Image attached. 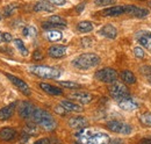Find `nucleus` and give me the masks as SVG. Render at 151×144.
<instances>
[{"label": "nucleus", "mask_w": 151, "mask_h": 144, "mask_svg": "<svg viewBox=\"0 0 151 144\" xmlns=\"http://www.w3.org/2000/svg\"><path fill=\"white\" fill-rule=\"evenodd\" d=\"M78 142L81 144H109L111 138L107 134L91 128L79 129L76 134Z\"/></svg>", "instance_id": "1"}, {"label": "nucleus", "mask_w": 151, "mask_h": 144, "mask_svg": "<svg viewBox=\"0 0 151 144\" xmlns=\"http://www.w3.org/2000/svg\"><path fill=\"white\" fill-rule=\"evenodd\" d=\"M33 119H34V121H35L36 125H38L41 128H43L47 131H52V130L56 129L57 127L56 120L47 110L36 109L35 113H34V115H33Z\"/></svg>", "instance_id": "2"}, {"label": "nucleus", "mask_w": 151, "mask_h": 144, "mask_svg": "<svg viewBox=\"0 0 151 144\" xmlns=\"http://www.w3.org/2000/svg\"><path fill=\"white\" fill-rule=\"evenodd\" d=\"M99 63H100V57L92 53L80 55L72 60V65L79 70H88L91 68L96 66Z\"/></svg>", "instance_id": "3"}, {"label": "nucleus", "mask_w": 151, "mask_h": 144, "mask_svg": "<svg viewBox=\"0 0 151 144\" xmlns=\"http://www.w3.org/2000/svg\"><path fill=\"white\" fill-rule=\"evenodd\" d=\"M29 71L33 74L37 76L40 78H44V79H57L62 74V72L58 69L45 66V65H33L29 68Z\"/></svg>", "instance_id": "4"}, {"label": "nucleus", "mask_w": 151, "mask_h": 144, "mask_svg": "<svg viewBox=\"0 0 151 144\" xmlns=\"http://www.w3.org/2000/svg\"><path fill=\"white\" fill-rule=\"evenodd\" d=\"M108 92L111 94V96L114 98L115 100H120L123 98L129 96V90L126 85H123L122 83H112V85L108 87Z\"/></svg>", "instance_id": "5"}, {"label": "nucleus", "mask_w": 151, "mask_h": 144, "mask_svg": "<svg viewBox=\"0 0 151 144\" xmlns=\"http://www.w3.org/2000/svg\"><path fill=\"white\" fill-rule=\"evenodd\" d=\"M95 78L102 83L112 84L117 79V72L112 68H105L95 72Z\"/></svg>", "instance_id": "6"}, {"label": "nucleus", "mask_w": 151, "mask_h": 144, "mask_svg": "<svg viewBox=\"0 0 151 144\" xmlns=\"http://www.w3.org/2000/svg\"><path fill=\"white\" fill-rule=\"evenodd\" d=\"M107 128L115 134H121V135H129L132 131V127L122 121H109L107 123Z\"/></svg>", "instance_id": "7"}, {"label": "nucleus", "mask_w": 151, "mask_h": 144, "mask_svg": "<svg viewBox=\"0 0 151 144\" xmlns=\"http://www.w3.org/2000/svg\"><path fill=\"white\" fill-rule=\"evenodd\" d=\"M129 8H130V5L108 7V8H105L101 12V15L102 17H119V15H122V14H127Z\"/></svg>", "instance_id": "8"}, {"label": "nucleus", "mask_w": 151, "mask_h": 144, "mask_svg": "<svg viewBox=\"0 0 151 144\" xmlns=\"http://www.w3.org/2000/svg\"><path fill=\"white\" fill-rule=\"evenodd\" d=\"M35 110H36V108L32 102L23 101L19 106V115L23 119H29V117H33Z\"/></svg>", "instance_id": "9"}, {"label": "nucleus", "mask_w": 151, "mask_h": 144, "mask_svg": "<svg viewBox=\"0 0 151 144\" xmlns=\"http://www.w3.org/2000/svg\"><path fill=\"white\" fill-rule=\"evenodd\" d=\"M44 29H51V28H60V27H66V21L59 15H52L48 19L47 22L42 24Z\"/></svg>", "instance_id": "10"}, {"label": "nucleus", "mask_w": 151, "mask_h": 144, "mask_svg": "<svg viewBox=\"0 0 151 144\" xmlns=\"http://www.w3.org/2000/svg\"><path fill=\"white\" fill-rule=\"evenodd\" d=\"M6 77H7V78L13 83V85H15L22 93H24L26 95H29V94H30V89H29V86H28V84H27L26 81H23L22 79H20L18 77L11 74V73H6Z\"/></svg>", "instance_id": "11"}, {"label": "nucleus", "mask_w": 151, "mask_h": 144, "mask_svg": "<svg viewBox=\"0 0 151 144\" xmlns=\"http://www.w3.org/2000/svg\"><path fill=\"white\" fill-rule=\"evenodd\" d=\"M70 99L78 101L79 104H90L93 100V95L88 92L85 91H79V92H73L72 94H70Z\"/></svg>", "instance_id": "12"}, {"label": "nucleus", "mask_w": 151, "mask_h": 144, "mask_svg": "<svg viewBox=\"0 0 151 144\" xmlns=\"http://www.w3.org/2000/svg\"><path fill=\"white\" fill-rule=\"evenodd\" d=\"M117 104H119V107L123 110H135L138 108V102L130 96L117 100Z\"/></svg>", "instance_id": "13"}, {"label": "nucleus", "mask_w": 151, "mask_h": 144, "mask_svg": "<svg viewBox=\"0 0 151 144\" xmlns=\"http://www.w3.org/2000/svg\"><path fill=\"white\" fill-rule=\"evenodd\" d=\"M69 126L73 129H83L88 126L87 119H85L84 116H73L69 120Z\"/></svg>", "instance_id": "14"}, {"label": "nucleus", "mask_w": 151, "mask_h": 144, "mask_svg": "<svg viewBox=\"0 0 151 144\" xmlns=\"http://www.w3.org/2000/svg\"><path fill=\"white\" fill-rule=\"evenodd\" d=\"M17 136V131L13 128L9 127H5L0 129V141H5V142H9L12 140H14Z\"/></svg>", "instance_id": "15"}, {"label": "nucleus", "mask_w": 151, "mask_h": 144, "mask_svg": "<svg viewBox=\"0 0 151 144\" xmlns=\"http://www.w3.org/2000/svg\"><path fill=\"white\" fill-rule=\"evenodd\" d=\"M65 54H66V47L65 45H59V44L51 45L48 50V55L52 58H60V57L65 56Z\"/></svg>", "instance_id": "16"}, {"label": "nucleus", "mask_w": 151, "mask_h": 144, "mask_svg": "<svg viewBox=\"0 0 151 144\" xmlns=\"http://www.w3.org/2000/svg\"><path fill=\"white\" fill-rule=\"evenodd\" d=\"M130 17L132 18H138V19H142V18H145L149 15V11L145 9V8H141V7H137V6H134V5H130V8L128 11V13Z\"/></svg>", "instance_id": "17"}, {"label": "nucleus", "mask_w": 151, "mask_h": 144, "mask_svg": "<svg viewBox=\"0 0 151 144\" xmlns=\"http://www.w3.org/2000/svg\"><path fill=\"white\" fill-rule=\"evenodd\" d=\"M15 107H17V102H12V104H9V105H7V106L1 108L0 109V120L6 121V120L11 119L12 115H13V113H14Z\"/></svg>", "instance_id": "18"}, {"label": "nucleus", "mask_w": 151, "mask_h": 144, "mask_svg": "<svg viewBox=\"0 0 151 144\" xmlns=\"http://www.w3.org/2000/svg\"><path fill=\"white\" fill-rule=\"evenodd\" d=\"M99 34L102 35L104 37H106V38L113 40V38H115V37L117 36V30H116V28L114 27L113 24H109V23H108V24H105V26L100 29Z\"/></svg>", "instance_id": "19"}, {"label": "nucleus", "mask_w": 151, "mask_h": 144, "mask_svg": "<svg viewBox=\"0 0 151 144\" xmlns=\"http://www.w3.org/2000/svg\"><path fill=\"white\" fill-rule=\"evenodd\" d=\"M40 87L44 91L45 93H48V94H50V95H62V94H63V91L60 90L59 87L52 86V85L47 84V83H41V84H40Z\"/></svg>", "instance_id": "20"}, {"label": "nucleus", "mask_w": 151, "mask_h": 144, "mask_svg": "<svg viewBox=\"0 0 151 144\" xmlns=\"http://www.w3.org/2000/svg\"><path fill=\"white\" fill-rule=\"evenodd\" d=\"M34 11L35 12H54L55 7L49 1H38L34 6Z\"/></svg>", "instance_id": "21"}, {"label": "nucleus", "mask_w": 151, "mask_h": 144, "mask_svg": "<svg viewBox=\"0 0 151 144\" xmlns=\"http://www.w3.org/2000/svg\"><path fill=\"white\" fill-rule=\"evenodd\" d=\"M60 106L64 107L68 112H83V107L78 104H75L70 100H63L60 101Z\"/></svg>", "instance_id": "22"}, {"label": "nucleus", "mask_w": 151, "mask_h": 144, "mask_svg": "<svg viewBox=\"0 0 151 144\" xmlns=\"http://www.w3.org/2000/svg\"><path fill=\"white\" fill-rule=\"evenodd\" d=\"M121 79H122L126 84H128V85L135 84V83L137 81L135 74H134L132 71H129V70H124V71L121 72Z\"/></svg>", "instance_id": "23"}, {"label": "nucleus", "mask_w": 151, "mask_h": 144, "mask_svg": "<svg viewBox=\"0 0 151 144\" xmlns=\"http://www.w3.org/2000/svg\"><path fill=\"white\" fill-rule=\"evenodd\" d=\"M77 29L80 33H90L93 30V24L90 21H81L77 24Z\"/></svg>", "instance_id": "24"}, {"label": "nucleus", "mask_w": 151, "mask_h": 144, "mask_svg": "<svg viewBox=\"0 0 151 144\" xmlns=\"http://www.w3.org/2000/svg\"><path fill=\"white\" fill-rule=\"evenodd\" d=\"M138 42L141 43V45H143L144 48L147 49H150L151 50V33L148 34H144L138 38Z\"/></svg>", "instance_id": "25"}, {"label": "nucleus", "mask_w": 151, "mask_h": 144, "mask_svg": "<svg viewBox=\"0 0 151 144\" xmlns=\"http://www.w3.org/2000/svg\"><path fill=\"white\" fill-rule=\"evenodd\" d=\"M47 38L50 42H57V41L62 40V33L58 30H49L47 33Z\"/></svg>", "instance_id": "26"}, {"label": "nucleus", "mask_w": 151, "mask_h": 144, "mask_svg": "<svg viewBox=\"0 0 151 144\" xmlns=\"http://www.w3.org/2000/svg\"><path fill=\"white\" fill-rule=\"evenodd\" d=\"M14 44H15V47L18 48V50H19L23 56H28V50H27L24 43H23L20 38H15V40H14Z\"/></svg>", "instance_id": "27"}, {"label": "nucleus", "mask_w": 151, "mask_h": 144, "mask_svg": "<svg viewBox=\"0 0 151 144\" xmlns=\"http://www.w3.org/2000/svg\"><path fill=\"white\" fill-rule=\"evenodd\" d=\"M23 132H26L29 136H35V135H37V128L34 123H28L27 126L24 127Z\"/></svg>", "instance_id": "28"}, {"label": "nucleus", "mask_w": 151, "mask_h": 144, "mask_svg": "<svg viewBox=\"0 0 151 144\" xmlns=\"http://www.w3.org/2000/svg\"><path fill=\"white\" fill-rule=\"evenodd\" d=\"M139 121L143 126L151 127V113H143L139 116Z\"/></svg>", "instance_id": "29"}, {"label": "nucleus", "mask_w": 151, "mask_h": 144, "mask_svg": "<svg viewBox=\"0 0 151 144\" xmlns=\"http://www.w3.org/2000/svg\"><path fill=\"white\" fill-rule=\"evenodd\" d=\"M59 85H62L63 87H66V89H72V90H77L80 87L79 84L73 83V81H59Z\"/></svg>", "instance_id": "30"}, {"label": "nucleus", "mask_w": 151, "mask_h": 144, "mask_svg": "<svg viewBox=\"0 0 151 144\" xmlns=\"http://www.w3.org/2000/svg\"><path fill=\"white\" fill-rule=\"evenodd\" d=\"M15 8H17V5H8V6L5 7V9H4V15H5V17L12 15Z\"/></svg>", "instance_id": "31"}, {"label": "nucleus", "mask_w": 151, "mask_h": 144, "mask_svg": "<svg viewBox=\"0 0 151 144\" xmlns=\"http://www.w3.org/2000/svg\"><path fill=\"white\" fill-rule=\"evenodd\" d=\"M95 5L98 6H108L115 2V0H94Z\"/></svg>", "instance_id": "32"}, {"label": "nucleus", "mask_w": 151, "mask_h": 144, "mask_svg": "<svg viewBox=\"0 0 151 144\" xmlns=\"http://www.w3.org/2000/svg\"><path fill=\"white\" fill-rule=\"evenodd\" d=\"M134 55H135V57H137V58H143V57H144V51L142 50V48L136 47V48H134Z\"/></svg>", "instance_id": "33"}, {"label": "nucleus", "mask_w": 151, "mask_h": 144, "mask_svg": "<svg viewBox=\"0 0 151 144\" xmlns=\"http://www.w3.org/2000/svg\"><path fill=\"white\" fill-rule=\"evenodd\" d=\"M42 58H43V55H42L41 51H38V50H36V51L33 54V59H34V60H41Z\"/></svg>", "instance_id": "34"}, {"label": "nucleus", "mask_w": 151, "mask_h": 144, "mask_svg": "<svg viewBox=\"0 0 151 144\" xmlns=\"http://www.w3.org/2000/svg\"><path fill=\"white\" fill-rule=\"evenodd\" d=\"M27 30H28V35L27 36H30V37L36 36V29L34 27H27Z\"/></svg>", "instance_id": "35"}, {"label": "nucleus", "mask_w": 151, "mask_h": 144, "mask_svg": "<svg viewBox=\"0 0 151 144\" xmlns=\"http://www.w3.org/2000/svg\"><path fill=\"white\" fill-rule=\"evenodd\" d=\"M13 40V36L11 35V34H8V33H4L2 34V41H5V42H11Z\"/></svg>", "instance_id": "36"}, {"label": "nucleus", "mask_w": 151, "mask_h": 144, "mask_svg": "<svg viewBox=\"0 0 151 144\" xmlns=\"http://www.w3.org/2000/svg\"><path fill=\"white\" fill-rule=\"evenodd\" d=\"M50 1V4H52V5H56V6H63V5H65V0H49Z\"/></svg>", "instance_id": "37"}, {"label": "nucleus", "mask_w": 151, "mask_h": 144, "mask_svg": "<svg viewBox=\"0 0 151 144\" xmlns=\"http://www.w3.org/2000/svg\"><path fill=\"white\" fill-rule=\"evenodd\" d=\"M34 144H51V143H50V140L49 138H41V140L36 141Z\"/></svg>", "instance_id": "38"}, {"label": "nucleus", "mask_w": 151, "mask_h": 144, "mask_svg": "<svg viewBox=\"0 0 151 144\" xmlns=\"http://www.w3.org/2000/svg\"><path fill=\"white\" fill-rule=\"evenodd\" d=\"M56 112L58 113V114H60V115H65L66 114V109L64 107H62V106H59V107H56Z\"/></svg>", "instance_id": "39"}, {"label": "nucleus", "mask_w": 151, "mask_h": 144, "mask_svg": "<svg viewBox=\"0 0 151 144\" xmlns=\"http://www.w3.org/2000/svg\"><path fill=\"white\" fill-rule=\"evenodd\" d=\"M139 144H151V138H143Z\"/></svg>", "instance_id": "40"}, {"label": "nucleus", "mask_w": 151, "mask_h": 144, "mask_svg": "<svg viewBox=\"0 0 151 144\" xmlns=\"http://www.w3.org/2000/svg\"><path fill=\"white\" fill-rule=\"evenodd\" d=\"M84 7H85V4H80L79 6H77V12H78V13H80V12L84 9Z\"/></svg>", "instance_id": "41"}, {"label": "nucleus", "mask_w": 151, "mask_h": 144, "mask_svg": "<svg viewBox=\"0 0 151 144\" xmlns=\"http://www.w3.org/2000/svg\"><path fill=\"white\" fill-rule=\"evenodd\" d=\"M109 144H122V141L121 140H112Z\"/></svg>", "instance_id": "42"}, {"label": "nucleus", "mask_w": 151, "mask_h": 144, "mask_svg": "<svg viewBox=\"0 0 151 144\" xmlns=\"http://www.w3.org/2000/svg\"><path fill=\"white\" fill-rule=\"evenodd\" d=\"M1 41H2V34L0 33V42H1Z\"/></svg>", "instance_id": "43"}, {"label": "nucleus", "mask_w": 151, "mask_h": 144, "mask_svg": "<svg viewBox=\"0 0 151 144\" xmlns=\"http://www.w3.org/2000/svg\"><path fill=\"white\" fill-rule=\"evenodd\" d=\"M76 144H81V143H79V142H78V141H77V142H76Z\"/></svg>", "instance_id": "44"}, {"label": "nucleus", "mask_w": 151, "mask_h": 144, "mask_svg": "<svg viewBox=\"0 0 151 144\" xmlns=\"http://www.w3.org/2000/svg\"><path fill=\"white\" fill-rule=\"evenodd\" d=\"M149 6H150V7H151V1H150V2H149Z\"/></svg>", "instance_id": "45"}, {"label": "nucleus", "mask_w": 151, "mask_h": 144, "mask_svg": "<svg viewBox=\"0 0 151 144\" xmlns=\"http://www.w3.org/2000/svg\"><path fill=\"white\" fill-rule=\"evenodd\" d=\"M149 80H150V84H151V78H150V79H149Z\"/></svg>", "instance_id": "46"}, {"label": "nucleus", "mask_w": 151, "mask_h": 144, "mask_svg": "<svg viewBox=\"0 0 151 144\" xmlns=\"http://www.w3.org/2000/svg\"><path fill=\"white\" fill-rule=\"evenodd\" d=\"M0 20H1V17H0Z\"/></svg>", "instance_id": "47"}]
</instances>
